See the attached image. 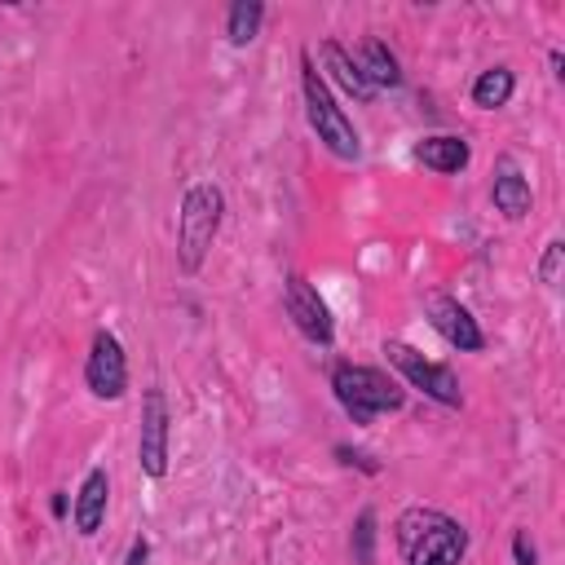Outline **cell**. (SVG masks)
Returning <instances> with one entry per match:
<instances>
[{"label":"cell","mask_w":565,"mask_h":565,"mask_svg":"<svg viewBox=\"0 0 565 565\" xmlns=\"http://www.w3.org/2000/svg\"><path fill=\"white\" fill-rule=\"evenodd\" d=\"M393 543L402 565H459L468 552V530L450 512L415 503L393 521Z\"/></svg>","instance_id":"obj_1"},{"label":"cell","mask_w":565,"mask_h":565,"mask_svg":"<svg viewBox=\"0 0 565 565\" xmlns=\"http://www.w3.org/2000/svg\"><path fill=\"white\" fill-rule=\"evenodd\" d=\"M331 393H335V402L344 406V415L353 424H371L375 415H388V411L406 406V393L393 375H384L375 366H358V362L331 366Z\"/></svg>","instance_id":"obj_2"},{"label":"cell","mask_w":565,"mask_h":565,"mask_svg":"<svg viewBox=\"0 0 565 565\" xmlns=\"http://www.w3.org/2000/svg\"><path fill=\"white\" fill-rule=\"evenodd\" d=\"M221 216H225V194L207 181L190 185L185 199H181V212H177V260L185 274H199L203 260H207V247L221 230Z\"/></svg>","instance_id":"obj_3"},{"label":"cell","mask_w":565,"mask_h":565,"mask_svg":"<svg viewBox=\"0 0 565 565\" xmlns=\"http://www.w3.org/2000/svg\"><path fill=\"white\" fill-rule=\"evenodd\" d=\"M300 88H305V115H309V128L318 132V141H322L335 159H358V154H362L358 128H353V119L335 106L327 79H322L318 66H313V53H300Z\"/></svg>","instance_id":"obj_4"},{"label":"cell","mask_w":565,"mask_h":565,"mask_svg":"<svg viewBox=\"0 0 565 565\" xmlns=\"http://www.w3.org/2000/svg\"><path fill=\"white\" fill-rule=\"evenodd\" d=\"M384 353H388V362L402 371V380H406L411 388H419V393L433 397L437 406H450V411L463 406V388H459V375H455L450 366L424 358V353L411 349L406 340H384Z\"/></svg>","instance_id":"obj_5"},{"label":"cell","mask_w":565,"mask_h":565,"mask_svg":"<svg viewBox=\"0 0 565 565\" xmlns=\"http://www.w3.org/2000/svg\"><path fill=\"white\" fill-rule=\"evenodd\" d=\"M84 384L102 402H119L128 393V358H124V344L115 340V331H106V327L93 331L88 362H84Z\"/></svg>","instance_id":"obj_6"},{"label":"cell","mask_w":565,"mask_h":565,"mask_svg":"<svg viewBox=\"0 0 565 565\" xmlns=\"http://www.w3.org/2000/svg\"><path fill=\"white\" fill-rule=\"evenodd\" d=\"M282 305H287V318L296 322V331L309 340V344H331L335 340V322H331V309L327 300L318 296V287L305 278V274H287L282 282Z\"/></svg>","instance_id":"obj_7"},{"label":"cell","mask_w":565,"mask_h":565,"mask_svg":"<svg viewBox=\"0 0 565 565\" xmlns=\"http://www.w3.org/2000/svg\"><path fill=\"white\" fill-rule=\"evenodd\" d=\"M168 397L159 384L146 388L141 397V428H137V463L146 477H163L168 472Z\"/></svg>","instance_id":"obj_8"},{"label":"cell","mask_w":565,"mask_h":565,"mask_svg":"<svg viewBox=\"0 0 565 565\" xmlns=\"http://www.w3.org/2000/svg\"><path fill=\"white\" fill-rule=\"evenodd\" d=\"M428 322H433V331H437L450 349H459V353H481V349H486V335H481L477 318H472L455 296H446V291H433V296H428Z\"/></svg>","instance_id":"obj_9"},{"label":"cell","mask_w":565,"mask_h":565,"mask_svg":"<svg viewBox=\"0 0 565 565\" xmlns=\"http://www.w3.org/2000/svg\"><path fill=\"white\" fill-rule=\"evenodd\" d=\"M490 199H494V212H503L508 221H525V216H530L534 194H530V181H525V172H521V163H516V159H508V154H503V159L494 163Z\"/></svg>","instance_id":"obj_10"},{"label":"cell","mask_w":565,"mask_h":565,"mask_svg":"<svg viewBox=\"0 0 565 565\" xmlns=\"http://www.w3.org/2000/svg\"><path fill=\"white\" fill-rule=\"evenodd\" d=\"M106 499H110V477H106V468H93L84 481H79V494H75V530L84 534V539H93L97 530H102V521H106Z\"/></svg>","instance_id":"obj_11"},{"label":"cell","mask_w":565,"mask_h":565,"mask_svg":"<svg viewBox=\"0 0 565 565\" xmlns=\"http://www.w3.org/2000/svg\"><path fill=\"white\" fill-rule=\"evenodd\" d=\"M318 57H322V66L331 71V79H335L349 97H358V102H371V97H375V88L366 84V75H362V66H358V57H353V53H344V44H340V40H322Z\"/></svg>","instance_id":"obj_12"},{"label":"cell","mask_w":565,"mask_h":565,"mask_svg":"<svg viewBox=\"0 0 565 565\" xmlns=\"http://www.w3.org/2000/svg\"><path fill=\"white\" fill-rule=\"evenodd\" d=\"M415 159H419L424 168L450 177V172H463V168H468L472 150H468L463 137H455V132H437V137H424V141L415 146Z\"/></svg>","instance_id":"obj_13"},{"label":"cell","mask_w":565,"mask_h":565,"mask_svg":"<svg viewBox=\"0 0 565 565\" xmlns=\"http://www.w3.org/2000/svg\"><path fill=\"white\" fill-rule=\"evenodd\" d=\"M512 93H516V75L508 66H490L472 79V106L477 110H499L512 102Z\"/></svg>","instance_id":"obj_14"},{"label":"cell","mask_w":565,"mask_h":565,"mask_svg":"<svg viewBox=\"0 0 565 565\" xmlns=\"http://www.w3.org/2000/svg\"><path fill=\"white\" fill-rule=\"evenodd\" d=\"M358 66H362V75H366L371 88H397L402 84V66H397V57H393V49L384 40H371L362 49Z\"/></svg>","instance_id":"obj_15"},{"label":"cell","mask_w":565,"mask_h":565,"mask_svg":"<svg viewBox=\"0 0 565 565\" xmlns=\"http://www.w3.org/2000/svg\"><path fill=\"white\" fill-rule=\"evenodd\" d=\"M260 22H265V4H260V0H238V4H230V18H225L230 44H234V49L252 44L256 31H260Z\"/></svg>","instance_id":"obj_16"},{"label":"cell","mask_w":565,"mask_h":565,"mask_svg":"<svg viewBox=\"0 0 565 565\" xmlns=\"http://www.w3.org/2000/svg\"><path fill=\"white\" fill-rule=\"evenodd\" d=\"M349 547H353V565H375V512L371 508L358 512Z\"/></svg>","instance_id":"obj_17"},{"label":"cell","mask_w":565,"mask_h":565,"mask_svg":"<svg viewBox=\"0 0 565 565\" xmlns=\"http://www.w3.org/2000/svg\"><path fill=\"white\" fill-rule=\"evenodd\" d=\"M561 256H565V243H561V238H552V243H547V252H543V260H539V278H543L547 287H556V274H561Z\"/></svg>","instance_id":"obj_18"},{"label":"cell","mask_w":565,"mask_h":565,"mask_svg":"<svg viewBox=\"0 0 565 565\" xmlns=\"http://www.w3.org/2000/svg\"><path fill=\"white\" fill-rule=\"evenodd\" d=\"M335 459L349 463V468H362V472H380V463L366 450H353V446H335Z\"/></svg>","instance_id":"obj_19"},{"label":"cell","mask_w":565,"mask_h":565,"mask_svg":"<svg viewBox=\"0 0 565 565\" xmlns=\"http://www.w3.org/2000/svg\"><path fill=\"white\" fill-rule=\"evenodd\" d=\"M512 556H516V565H539V547L530 543V530L512 534Z\"/></svg>","instance_id":"obj_20"},{"label":"cell","mask_w":565,"mask_h":565,"mask_svg":"<svg viewBox=\"0 0 565 565\" xmlns=\"http://www.w3.org/2000/svg\"><path fill=\"white\" fill-rule=\"evenodd\" d=\"M124 565H150V543H146V539H132V547H128Z\"/></svg>","instance_id":"obj_21"},{"label":"cell","mask_w":565,"mask_h":565,"mask_svg":"<svg viewBox=\"0 0 565 565\" xmlns=\"http://www.w3.org/2000/svg\"><path fill=\"white\" fill-rule=\"evenodd\" d=\"M547 62H552V75H556V79H565V57H561V49H552V53H547Z\"/></svg>","instance_id":"obj_22"},{"label":"cell","mask_w":565,"mask_h":565,"mask_svg":"<svg viewBox=\"0 0 565 565\" xmlns=\"http://www.w3.org/2000/svg\"><path fill=\"white\" fill-rule=\"evenodd\" d=\"M49 508H53V516H66V499H62V494H53V503H49Z\"/></svg>","instance_id":"obj_23"}]
</instances>
